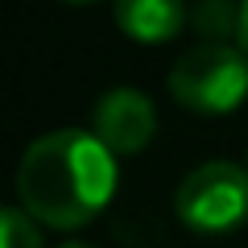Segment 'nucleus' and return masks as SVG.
Listing matches in <instances>:
<instances>
[{"label": "nucleus", "instance_id": "1", "mask_svg": "<svg viewBox=\"0 0 248 248\" xmlns=\"http://www.w3.org/2000/svg\"><path fill=\"white\" fill-rule=\"evenodd\" d=\"M116 190V153L83 128L37 137L17 166V195L33 219L50 228H83Z\"/></svg>", "mask_w": 248, "mask_h": 248}, {"label": "nucleus", "instance_id": "2", "mask_svg": "<svg viewBox=\"0 0 248 248\" xmlns=\"http://www.w3.org/2000/svg\"><path fill=\"white\" fill-rule=\"evenodd\" d=\"M170 91L199 116H223L248 95V54L232 42H203L170 71Z\"/></svg>", "mask_w": 248, "mask_h": 248}, {"label": "nucleus", "instance_id": "3", "mask_svg": "<svg viewBox=\"0 0 248 248\" xmlns=\"http://www.w3.org/2000/svg\"><path fill=\"white\" fill-rule=\"evenodd\" d=\"M174 211L195 232H228L248 219V170L236 161H203L178 182Z\"/></svg>", "mask_w": 248, "mask_h": 248}, {"label": "nucleus", "instance_id": "4", "mask_svg": "<svg viewBox=\"0 0 248 248\" xmlns=\"http://www.w3.org/2000/svg\"><path fill=\"white\" fill-rule=\"evenodd\" d=\"M91 124H95V137L108 149L128 157V153H141L153 141V133H157V108L137 87H112L95 99Z\"/></svg>", "mask_w": 248, "mask_h": 248}, {"label": "nucleus", "instance_id": "5", "mask_svg": "<svg viewBox=\"0 0 248 248\" xmlns=\"http://www.w3.org/2000/svg\"><path fill=\"white\" fill-rule=\"evenodd\" d=\"M116 25L137 42H166L186 25V0H116Z\"/></svg>", "mask_w": 248, "mask_h": 248}, {"label": "nucleus", "instance_id": "6", "mask_svg": "<svg viewBox=\"0 0 248 248\" xmlns=\"http://www.w3.org/2000/svg\"><path fill=\"white\" fill-rule=\"evenodd\" d=\"M195 25H199V33L219 42L223 33H236L240 29V4H232V0H199Z\"/></svg>", "mask_w": 248, "mask_h": 248}, {"label": "nucleus", "instance_id": "7", "mask_svg": "<svg viewBox=\"0 0 248 248\" xmlns=\"http://www.w3.org/2000/svg\"><path fill=\"white\" fill-rule=\"evenodd\" d=\"M0 248H42V236H37L25 207H4L0 211Z\"/></svg>", "mask_w": 248, "mask_h": 248}, {"label": "nucleus", "instance_id": "8", "mask_svg": "<svg viewBox=\"0 0 248 248\" xmlns=\"http://www.w3.org/2000/svg\"><path fill=\"white\" fill-rule=\"evenodd\" d=\"M236 46L248 54V0H240V29H236Z\"/></svg>", "mask_w": 248, "mask_h": 248}, {"label": "nucleus", "instance_id": "9", "mask_svg": "<svg viewBox=\"0 0 248 248\" xmlns=\"http://www.w3.org/2000/svg\"><path fill=\"white\" fill-rule=\"evenodd\" d=\"M62 248H91V244H62Z\"/></svg>", "mask_w": 248, "mask_h": 248}, {"label": "nucleus", "instance_id": "10", "mask_svg": "<svg viewBox=\"0 0 248 248\" xmlns=\"http://www.w3.org/2000/svg\"><path fill=\"white\" fill-rule=\"evenodd\" d=\"M79 4H83V0H79Z\"/></svg>", "mask_w": 248, "mask_h": 248}]
</instances>
